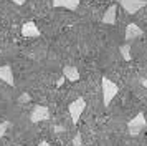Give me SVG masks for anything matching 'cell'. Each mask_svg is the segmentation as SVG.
Listing matches in <instances>:
<instances>
[{"label":"cell","mask_w":147,"mask_h":146,"mask_svg":"<svg viewBox=\"0 0 147 146\" xmlns=\"http://www.w3.org/2000/svg\"><path fill=\"white\" fill-rule=\"evenodd\" d=\"M101 90H102V103H104V106L111 105V101L119 91L117 85L113 80H109L107 76H102V80H101Z\"/></svg>","instance_id":"cell-1"},{"label":"cell","mask_w":147,"mask_h":146,"mask_svg":"<svg viewBox=\"0 0 147 146\" xmlns=\"http://www.w3.org/2000/svg\"><path fill=\"white\" fill-rule=\"evenodd\" d=\"M147 130V119L144 116V113H137L129 123H127V133L131 136H139L140 133H144Z\"/></svg>","instance_id":"cell-2"},{"label":"cell","mask_w":147,"mask_h":146,"mask_svg":"<svg viewBox=\"0 0 147 146\" xmlns=\"http://www.w3.org/2000/svg\"><path fill=\"white\" fill-rule=\"evenodd\" d=\"M84 108H86V101H84V98H81V96L69 103V106H68V111H69L71 121H73L74 125L80 121L81 115H83V111H84Z\"/></svg>","instance_id":"cell-3"},{"label":"cell","mask_w":147,"mask_h":146,"mask_svg":"<svg viewBox=\"0 0 147 146\" xmlns=\"http://www.w3.org/2000/svg\"><path fill=\"white\" fill-rule=\"evenodd\" d=\"M50 119V110L47 106L35 105L30 111V121L32 123H41V121H48Z\"/></svg>","instance_id":"cell-4"},{"label":"cell","mask_w":147,"mask_h":146,"mask_svg":"<svg viewBox=\"0 0 147 146\" xmlns=\"http://www.w3.org/2000/svg\"><path fill=\"white\" fill-rule=\"evenodd\" d=\"M117 3L122 7V10H126L129 15H132L147 5V0H117Z\"/></svg>","instance_id":"cell-5"},{"label":"cell","mask_w":147,"mask_h":146,"mask_svg":"<svg viewBox=\"0 0 147 146\" xmlns=\"http://www.w3.org/2000/svg\"><path fill=\"white\" fill-rule=\"evenodd\" d=\"M22 35L25 37V38H36V37H40L41 33L38 30V27L35 25L33 22H25L23 25H22Z\"/></svg>","instance_id":"cell-6"},{"label":"cell","mask_w":147,"mask_h":146,"mask_svg":"<svg viewBox=\"0 0 147 146\" xmlns=\"http://www.w3.org/2000/svg\"><path fill=\"white\" fill-rule=\"evenodd\" d=\"M0 80H2V81H5V83L10 85V86L15 85L13 72H12V66H10V65H2V66H0Z\"/></svg>","instance_id":"cell-7"},{"label":"cell","mask_w":147,"mask_h":146,"mask_svg":"<svg viewBox=\"0 0 147 146\" xmlns=\"http://www.w3.org/2000/svg\"><path fill=\"white\" fill-rule=\"evenodd\" d=\"M142 35H144V32H142V28H140L139 25L129 23V25L126 27V40L127 42H132V40L142 37Z\"/></svg>","instance_id":"cell-8"},{"label":"cell","mask_w":147,"mask_h":146,"mask_svg":"<svg viewBox=\"0 0 147 146\" xmlns=\"http://www.w3.org/2000/svg\"><path fill=\"white\" fill-rule=\"evenodd\" d=\"M53 7L66 8V10H76L80 7V0H53Z\"/></svg>","instance_id":"cell-9"},{"label":"cell","mask_w":147,"mask_h":146,"mask_svg":"<svg viewBox=\"0 0 147 146\" xmlns=\"http://www.w3.org/2000/svg\"><path fill=\"white\" fill-rule=\"evenodd\" d=\"M63 76H65L68 81H78V80H80V70L73 65H66L63 68Z\"/></svg>","instance_id":"cell-10"},{"label":"cell","mask_w":147,"mask_h":146,"mask_svg":"<svg viewBox=\"0 0 147 146\" xmlns=\"http://www.w3.org/2000/svg\"><path fill=\"white\" fill-rule=\"evenodd\" d=\"M116 10H117V5H111L107 8L104 15H102V23L106 25H114L116 23Z\"/></svg>","instance_id":"cell-11"},{"label":"cell","mask_w":147,"mask_h":146,"mask_svg":"<svg viewBox=\"0 0 147 146\" xmlns=\"http://www.w3.org/2000/svg\"><path fill=\"white\" fill-rule=\"evenodd\" d=\"M121 55H122V58L126 60V61H129V60H131V46L127 45V43L121 46Z\"/></svg>","instance_id":"cell-12"},{"label":"cell","mask_w":147,"mask_h":146,"mask_svg":"<svg viewBox=\"0 0 147 146\" xmlns=\"http://www.w3.org/2000/svg\"><path fill=\"white\" fill-rule=\"evenodd\" d=\"M8 126H10V123H8V121H2V123H0V139L5 136V133H7Z\"/></svg>","instance_id":"cell-13"},{"label":"cell","mask_w":147,"mask_h":146,"mask_svg":"<svg viewBox=\"0 0 147 146\" xmlns=\"http://www.w3.org/2000/svg\"><path fill=\"white\" fill-rule=\"evenodd\" d=\"M73 146H83V138H81V133L78 131L76 134H74V138H73Z\"/></svg>","instance_id":"cell-14"},{"label":"cell","mask_w":147,"mask_h":146,"mask_svg":"<svg viewBox=\"0 0 147 146\" xmlns=\"http://www.w3.org/2000/svg\"><path fill=\"white\" fill-rule=\"evenodd\" d=\"M30 95H28V93H22L20 95V98H18V103H20V105H25V103H30Z\"/></svg>","instance_id":"cell-15"},{"label":"cell","mask_w":147,"mask_h":146,"mask_svg":"<svg viewBox=\"0 0 147 146\" xmlns=\"http://www.w3.org/2000/svg\"><path fill=\"white\" fill-rule=\"evenodd\" d=\"M53 131H55V133H61V131H65V128H63V126H55Z\"/></svg>","instance_id":"cell-16"},{"label":"cell","mask_w":147,"mask_h":146,"mask_svg":"<svg viewBox=\"0 0 147 146\" xmlns=\"http://www.w3.org/2000/svg\"><path fill=\"white\" fill-rule=\"evenodd\" d=\"M65 80H66V78H65V76H61V78L58 80V83H56V86H61V85H63V83H65Z\"/></svg>","instance_id":"cell-17"},{"label":"cell","mask_w":147,"mask_h":146,"mask_svg":"<svg viewBox=\"0 0 147 146\" xmlns=\"http://www.w3.org/2000/svg\"><path fill=\"white\" fill-rule=\"evenodd\" d=\"M12 2H15V3H17V5H23V3H25V2H27V0H12Z\"/></svg>","instance_id":"cell-18"},{"label":"cell","mask_w":147,"mask_h":146,"mask_svg":"<svg viewBox=\"0 0 147 146\" xmlns=\"http://www.w3.org/2000/svg\"><path fill=\"white\" fill-rule=\"evenodd\" d=\"M38 146H51V145H50L48 141H40V143H38Z\"/></svg>","instance_id":"cell-19"},{"label":"cell","mask_w":147,"mask_h":146,"mask_svg":"<svg viewBox=\"0 0 147 146\" xmlns=\"http://www.w3.org/2000/svg\"><path fill=\"white\" fill-rule=\"evenodd\" d=\"M142 86H144V88L147 90V78H144V80H142Z\"/></svg>","instance_id":"cell-20"}]
</instances>
